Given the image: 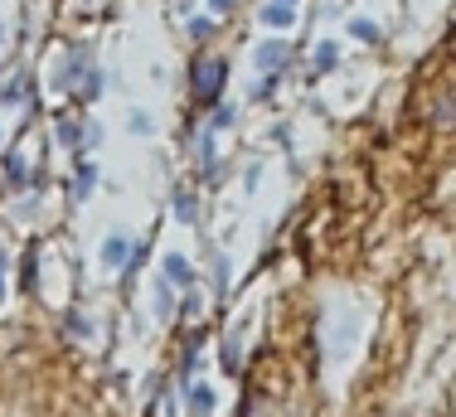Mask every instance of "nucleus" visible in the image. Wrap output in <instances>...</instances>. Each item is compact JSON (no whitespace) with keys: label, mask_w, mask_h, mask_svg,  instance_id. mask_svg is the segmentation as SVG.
<instances>
[{"label":"nucleus","mask_w":456,"mask_h":417,"mask_svg":"<svg viewBox=\"0 0 456 417\" xmlns=\"http://www.w3.org/2000/svg\"><path fill=\"white\" fill-rule=\"evenodd\" d=\"M190 83H194V97H200V102H219V93L228 83V63L214 59V53H204V59L190 63Z\"/></svg>","instance_id":"f257e3e1"},{"label":"nucleus","mask_w":456,"mask_h":417,"mask_svg":"<svg viewBox=\"0 0 456 417\" xmlns=\"http://www.w3.org/2000/svg\"><path fill=\"white\" fill-rule=\"evenodd\" d=\"M88 73H93V49H88V44H73V49L59 59V69H53V87L73 93V87L88 83Z\"/></svg>","instance_id":"f03ea898"},{"label":"nucleus","mask_w":456,"mask_h":417,"mask_svg":"<svg viewBox=\"0 0 456 417\" xmlns=\"http://www.w3.org/2000/svg\"><path fill=\"white\" fill-rule=\"evenodd\" d=\"M253 63H257V73H281L291 63V44L287 39H263L253 49Z\"/></svg>","instance_id":"7ed1b4c3"},{"label":"nucleus","mask_w":456,"mask_h":417,"mask_svg":"<svg viewBox=\"0 0 456 417\" xmlns=\"http://www.w3.org/2000/svg\"><path fill=\"white\" fill-rule=\"evenodd\" d=\"M257 15H263L267 29H291V25H297V0H263Z\"/></svg>","instance_id":"20e7f679"},{"label":"nucleus","mask_w":456,"mask_h":417,"mask_svg":"<svg viewBox=\"0 0 456 417\" xmlns=\"http://www.w3.org/2000/svg\"><path fill=\"white\" fill-rule=\"evenodd\" d=\"M311 63H316V73H330L335 63H340V44H335V39H321L316 53H311Z\"/></svg>","instance_id":"39448f33"},{"label":"nucleus","mask_w":456,"mask_h":417,"mask_svg":"<svg viewBox=\"0 0 456 417\" xmlns=\"http://www.w3.org/2000/svg\"><path fill=\"white\" fill-rule=\"evenodd\" d=\"M345 35H350V39H364V44H379V35H384V29H379L374 20H350V25H345Z\"/></svg>","instance_id":"423d86ee"},{"label":"nucleus","mask_w":456,"mask_h":417,"mask_svg":"<svg viewBox=\"0 0 456 417\" xmlns=\"http://www.w3.org/2000/svg\"><path fill=\"white\" fill-rule=\"evenodd\" d=\"M190 39H200V44L214 39V15H194L190 20Z\"/></svg>","instance_id":"0eeeda50"},{"label":"nucleus","mask_w":456,"mask_h":417,"mask_svg":"<svg viewBox=\"0 0 456 417\" xmlns=\"http://www.w3.org/2000/svg\"><path fill=\"white\" fill-rule=\"evenodd\" d=\"M233 122H238V107H233V102H224L219 112H214V131H224V127H233Z\"/></svg>","instance_id":"6e6552de"},{"label":"nucleus","mask_w":456,"mask_h":417,"mask_svg":"<svg viewBox=\"0 0 456 417\" xmlns=\"http://www.w3.org/2000/svg\"><path fill=\"white\" fill-rule=\"evenodd\" d=\"M102 258H107V262H122V258H126V238H107Z\"/></svg>","instance_id":"1a4fd4ad"},{"label":"nucleus","mask_w":456,"mask_h":417,"mask_svg":"<svg viewBox=\"0 0 456 417\" xmlns=\"http://www.w3.org/2000/svg\"><path fill=\"white\" fill-rule=\"evenodd\" d=\"M132 131H136V136H151V131H156V122H151L146 112H132Z\"/></svg>","instance_id":"9d476101"},{"label":"nucleus","mask_w":456,"mask_h":417,"mask_svg":"<svg viewBox=\"0 0 456 417\" xmlns=\"http://www.w3.org/2000/svg\"><path fill=\"white\" fill-rule=\"evenodd\" d=\"M233 5H238V0H209V15L224 20V15H233Z\"/></svg>","instance_id":"9b49d317"},{"label":"nucleus","mask_w":456,"mask_h":417,"mask_svg":"<svg viewBox=\"0 0 456 417\" xmlns=\"http://www.w3.org/2000/svg\"><path fill=\"white\" fill-rule=\"evenodd\" d=\"M166 267H170V277H180V282H184V277H190V272H184V258H170V262H166Z\"/></svg>","instance_id":"f8f14e48"},{"label":"nucleus","mask_w":456,"mask_h":417,"mask_svg":"<svg viewBox=\"0 0 456 417\" xmlns=\"http://www.w3.org/2000/svg\"><path fill=\"white\" fill-rule=\"evenodd\" d=\"M10 39V25H5V20H0V44H5Z\"/></svg>","instance_id":"ddd939ff"},{"label":"nucleus","mask_w":456,"mask_h":417,"mask_svg":"<svg viewBox=\"0 0 456 417\" xmlns=\"http://www.w3.org/2000/svg\"><path fill=\"white\" fill-rule=\"evenodd\" d=\"M0 59H5V44H0Z\"/></svg>","instance_id":"4468645a"}]
</instances>
